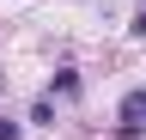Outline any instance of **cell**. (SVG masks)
I'll return each mask as SVG.
<instances>
[{
	"label": "cell",
	"instance_id": "6",
	"mask_svg": "<svg viewBox=\"0 0 146 140\" xmlns=\"http://www.w3.org/2000/svg\"><path fill=\"white\" fill-rule=\"evenodd\" d=\"M0 85H6V79H0Z\"/></svg>",
	"mask_w": 146,
	"mask_h": 140
},
{
	"label": "cell",
	"instance_id": "5",
	"mask_svg": "<svg viewBox=\"0 0 146 140\" xmlns=\"http://www.w3.org/2000/svg\"><path fill=\"white\" fill-rule=\"evenodd\" d=\"M128 37H140V43H146V6L134 12V25H128Z\"/></svg>",
	"mask_w": 146,
	"mask_h": 140
},
{
	"label": "cell",
	"instance_id": "3",
	"mask_svg": "<svg viewBox=\"0 0 146 140\" xmlns=\"http://www.w3.org/2000/svg\"><path fill=\"white\" fill-rule=\"evenodd\" d=\"M55 92L73 98V92H79V73H73V67H61V73H55Z\"/></svg>",
	"mask_w": 146,
	"mask_h": 140
},
{
	"label": "cell",
	"instance_id": "2",
	"mask_svg": "<svg viewBox=\"0 0 146 140\" xmlns=\"http://www.w3.org/2000/svg\"><path fill=\"white\" fill-rule=\"evenodd\" d=\"M31 122H36V128H55V104L36 98V104H31Z\"/></svg>",
	"mask_w": 146,
	"mask_h": 140
},
{
	"label": "cell",
	"instance_id": "4",
	"mask_svg": "<svg viewBox=\"0 0 146 140\" xmlns=\"http://www.w3.org/2000/svg\"><path fill=\"white\" fill-rule=\"evenodd\" d=\"M0 140H25V128H18L12 116H0Z\"/></svg>",
	"mask_w": 146,
	"mask_h": 140
},
{
	"label": "cell",
	"instance_id": "1",
	"mask_svg": "<svg viewBox=\"0 0 146 140\" xmlns=\"http://www.w3.org/2000/svg\"><path fill=\"white\" fill-rule=\"evenodd\" d=\"M122 122H140L146 128V85H134V92H122V110H116Z\"/></svg>",
	"mask_w": 146,
	"mask_h": 140
}]
</instances>
